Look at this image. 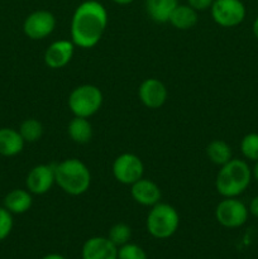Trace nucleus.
Listing matches in <instances>:
<instances>
[{
    "label": "nucleus",
    "mask_w": 258,
    "mask_h": 259,
    "mask_svg": "<svg viewBox=\"0 0 258 259\" xmlns=\"http://www.w3.org/2000/svg\"><path fill=\"white\" fill-rule=\"evenodd\" d=\"M109 17L105 7L96 0L81 3L71 19V40L82 50L98 45L108 27Z\"/></svg>",
    "instance_id": "nucleus-1"
},
{
    "label": "nucleus",
    "mask_w": 258,
    "mask_h": 259,
    "mask_svg": "<svg viewBox=\"0 0 258 259\" xmlns=\"http://www.w3.org/2000/svg\"><path fill=\"white\" fill-rule=\"evenodd\" d=\"M252 168L243 159L232 158L220 166L215 179V189L223 197H238L249 187Z\"/></svg>",
    "instance_id": "nucleus-2"
},
{
    "label": "nucleus",
    "mask_w": 258,
    "mask_h": 259,
    "mask_svg": "<svg viewBox=\"0 0 258 259\" xmlns=\"http://www.w3.org/2000/svg\"><path fill=\"white\" fill-rule=\"evenodd\" d=\"M55 176L56 185L71 196H81L90 189V169L77 158L63 159L55 164Z\"/></svg>",
    "instance_id": "nucleus-3"
},
{
    "label": "nucleus",
    "mask_w": 258,
    "mask_h": 259,
    "mask_svg": "<svg viewBox=\"0 0 258 259\" xmlns=\"http://www.w3.org/2000/svg\"><path fill=\"white\" fill-rule=\"evenodd\" d=\"M180 214L172 205L158 202L151 207L146 219L149 235L156 239H168L179 230Z\"/></svg>",
    "instance_id": "nucleus-4"
},
{
    "label": "nucleus",
    "mask_w": 258,
    "mask_h": 259,
    "mask_svg": "<svg viewBox=\"0 0 258 259\" xmlns=\"http://www.w3.org/2000/svg\"><path fill=\"white\" fill-rule=\"evenodd\" d=\"M103 101V93L98 86L83 83L71 91L67 99V105L73 116L89 119L100 110Z\"/></svg>",
    "instance_id": "nucleus-5"
},
{
    "label": "nucleus",
    "mask_w": 258,
    "mask_h": 259,
    "mask_svg": "<svg viewBox=\"0 0 258 259\" xmlns=\"http://www.w3.org/2000/svg\"><path fill=\"white\" fill-rule=\"evenodd\" d=\"M249 210L238 197H223L215 207V219L227 229H237L247 223Z\"/></svg>",
    "instance_id": "nucleus-6"
},
{
    "label": "nucleus",
    "mask_w": 258,
    "mask_h": 259,
    "mask_svg": "<svg viewBox=\"0 0 258 259\" xmlns=\"http://www.w3.org/2000/svg\"><path fill=\"white\" fill-rule=\"evenodd\" d=\"M111 172L119 184L132 186L143 177L144 164L137 154L121 153L114 159Z\"/></svg>",
    "instance_id": "nucleus-7"
},
{
    "label": "nucleus",
    "mask_w": 258,
    "mask_h": 259,
    "mask_svg": "<svg viewBox=\"0 0 258 259\" xmlns=\"http://www.w3.org/2000/svg\"><path fill=\"white\" fill-rule=\"evenodd\" d=\"M211 17L218 25L223 28H234L243 23L247 10L240 0H214Z\"/></svg>",
    "instance_id": "nucleus-8"
},
{
    "label": "nucleus",
    "mask_w": 258,
    "mask_h": 259,
    "mask_svg": "<svg viewBox=\"0 0 258 259\" xmlns=\"http://www.w3.org/2000/svg\"><path fill=\"white\" fill-rule=\"evenodd\" d=\"M57 20L48 10H35L25 18L23 23V32L29 39L42 40L50 37L55 30Z\"/></svg>",
    "instance_id": "nucleus-9"
},
{
    "label": "nucleus",
    "mask_w": 258,
    "mask_h": 259,
    "mask_svg": "<svg viewBox=\"0 0 258 259\" xmlns=\"http://www.w3.org/2000/svg\"><path fill=\"white\" fill-rule=\"evenodd\" d=\"M56 184L55 166L53 164H37L27 175L25 186L32 195H45Z\"/></svg>",
    "instance_id": "nucleus-10"
},
{
    "label": "nucleus",
    "mask_w": 258,
    "mask_h": 259,
    "mask_svg": "<svg viewBox=\"0 0 258 259\" xmlns=\"http://www.w3.org/2000/svg\"><path fill=\"white\" fill-rule=\"evenodd\" d=\"M138 96L141 103L148 109H159L164 105L168 98L166 85L158 78H146L142 81L138 89Z\"/></svg>",
    "instance_id": "nucleus-11"
},
{
    "label": "nucleus",
    "mask_w": 258,
    "mask_h": 259,
    "mask_svg": "<svg viewBox=\"0 0 258 259\" xmlns=\"http://www.w3.org/2000/svg\"><path fill=\"white\" fill-rule=\"evenodd\" d=\"M75 47L72 40L68 39H58L51 43L43 56L46 66L52 70H58L67 66L72 60Z\"/></svg>",
    "instance_id": "nucleus-12"
},
{
    "label": "nucleus",
    "mask_w": 258,
    "mask_h": 259,
    "mask_svg": "<svg viewBox=\"0 0 258 259\" xmlns=\"http://www.w3.org/2000/svg\"><path fill=\"white\" fill-rule=\"evenodd\" d=\"M82 259H118V247L108 237L89 238L81 249Z\"/></svg>",
    "instance_id": "nucleus-13"
},
{
    "label": "nucleus",
    "mask_w": 258,
    "mask_h": 259,
    "mask_svg": "<svg viewBox=\"0 0 258 259\" xmlns=\"http://www.w3.org/2000/svg\"><path fill=\"white\" fill-rule=\"evenodd\" d=\"M131 195L137 204L152 207L161 202L162 191L156 182L142 177L131 186Z\"/></svg>",
    "instance_id": "nucleus-14"
},
{
    "label": "nucleus",
    "mask_w": 258,
    "mask_h": 259,
    "mask_svg": "<svg viewBox=\"0 0 258 259\" xmlns=\"http://www.w3.org/2000/svg\"><path fill=\"white\" fill-rule=\"evenodd\" d=\"M25 142L19 131L13 128H0V156L14 157L24 149Z\"/></svg>",
    "instance_id": "nucleus-15"
},
{
    "label": "nucleus",
    "mask_w": 258,
    "mask_h": 259,
    "mask_svg": "<svg viewBox=\"0 0 258 259\" xmlns=\"http://www.w3.org/2000/svg\"><path fill=\"white\" fill-rule=\"evenodd\" d=\"M33 205V197L28 190L15 189L8 192L4 199V207L13 215H20L29 211Z\"/></svg>",
    "instance_id": "nucleus-16"
},
{
    "label": "nucleus",
    "mask_w": 258,
    "mask_h": 259,
    "mask_svg": "<svg viewBox=\"0 0 258 259\" xmlns=\"http://www.w3.org/2000/svg\"><path fill=\"white\" fill-rule=\"evenodd\" d=\"M179 5V0H146V12L153 22L164 24Z\"/></svg>",
    "instance_id": "nucleus-17"
},
{
    "label": "nucleus",
    "mask_w": 258,
    "mask_h": 259,
    "mask_svg": "<svg viewBox=\"0 0 258 259\" xmlns=\"http://www.w3.org/2000/svg\"><path fill=\"white\" fill-rule=\"evenodd\" d=\"M197 20H199V15L196 10L192 9L189 4H179L171 14L168 23H171L172 27L176 29L187 30L194 28L197 24Z\"/></svg>",
    "instance_id": "nucleus-18"
},
{
    "label": "nucleus",
    "mask_w": 258,
    "mask_h": 259,
    "mask_svg": "<svg viewBox=\"0 0 258 259\" xmlns=\"http://www.w3.org/2000/svg\"><path fill=\"white\" fill-rule=\"evenodd\" d=\"M67 133L71 141L77 144H86L93 138V125L89 119L73 116L67 125Z\"/></svg>",
    "instance_id": "nucleus-19"
},
{
    "label": "nucleus",
    "mask_w": 258,
    "mask_h": 259,
    "mask_svg": "<svg viewBox=\"0 0 258 259\" xmlns=\"http://www.w3.org/2000/svg\"><path fill=\"white\" fill-rule=\"evenodd\" d=\"M206 156L214 164L223 166L233 158V152L229 144L222 139L210 142L206 147Z\"/></svg>",
    "instance_id": "nucleus-20"
},
{
    "label": "nucleus",
    "mask_w": 258,
    "mask_h": 259,
    "mask_svg": "<svg viewBox=\"0 0 258 259\" xmlns=\"http://www.w3.org/2000/svg\"><path fill=\"white\" fill-rule=\"evenodd\" d=\"M18 131H19L20 136L24 139L25 143H35L42 138L45 129H43L42 123L38 119L28 118L22 121Z\"/></svg>",
    "instance_id": "nucleus-21"
},
{
    "label": "nucleus",
    "mask_w": 258,
    "mask_h": 259,
    "mask_svg": "<svg viewBox=\"0 0 258 259\" xmlns=\"http://www.w3.org/2000/svg\"><path fill=\"white\" fill-rule=\"evenodd\" d=\"M108 238L113 244L116 245V247H121V245L131 242V227H129L128 224H125V223H116V224H114L113 227L109 229Z\"/></svg>",
    "instance_id": "nucleus-22"
},
{
    "label": "nucleus",
    "mask_w": 258,
    "mask_h": 259,
    "mask_svg": "<svg viewBox=\"0 0 258 259\" xmlns=\"http://www.w3.org/2000/svg\"><path fill=\"white\" fill-rule=\"evenodd\" d=\"M240 152L248 161H258V133H248L240 141Z\"/></svg>",
    "instance_id": "nucleus-23"
},
{
    "label": "nucleus",
    "mask_w": 258,
    "mask_h": 259,
    "mask_svg": "<svg viewBox=\"0 0 258 259\" xmlns=\"http://www.w3.org/2000/svg\"><path fill=\"white\" fill-rule=\"evenodd\" d=\"M118 259H148L146 250L138 244L126 243L118 248Z\"/></svg>",
    "instance_id": "nucleus-24"
},
{
    "label": "nucleus",
    "mask_w": 258,
    "mask_h": 259,
    "mask_svg": "<svg viewBox=\"0 0 258 259\" xmlns=\"http://www.w3.org/2000/svg\"><path fill=\"white\" fill-rule=\"evenodd\" d=\"M13 227H14L13 214L8 211L4 206L0 207V242H3V240L9 237Z\"/></svg>",
    "instance_id": "nucleus-25"
},
{
    "label": "nucleus",
    "mask_w": 258,
    "mask_h": 259,
    "mask_svg": "<svg viewBox=\"0 0 258 259\" xmlns=\"http://www.w3.org/2000/svg\"><path fill=\"white\" fill-rule=\"evenodd\" d=\"M214 0H187V4L196 12H204L211 8Z\"/></svg>",
    "instance_id": "nucleus-26"
},
{
    "label": "nucleus",
    "mask_w": 258,
    "mask_h": 259,
    "mask_svg": "<svg viewBox=\"0 0 258 259\" xmlns=\"http://www.w3.org/2000/svg\"><path fill=\"white\" fill-rule=\"evenodd\" d=\"M248 210H249V214H252L253 217L258 219V195L254 196L250 201L249 206H248Z\"/></svg>",
    "instance_id": "nucleus-27"
},
{
    "label": "nucleus",
    "mask_w": 258,
    "mask_h": 259,
    "mask_svg": "<svg viewBox=\"0 0 258 259\" xmlns=\"http://www.w3.org/2000/svg\"><path fill=\"white\" fill-rule=\"evenodd\" d=\"M40 259H66V257H63L62 254H58V253H50V254H46L45 257Z\"/></svg>",
    "instance_id": "nucleus-28"
},
{
    "label": "nucleus",
    "mask_w": 258,
    "mask_h": 259,
    "mask_svg": "<svg viewBox=\"0 0 258 259\" xmlns=\"http://www.w3.org/2000/svg\"><path fill=\"white\" fill-rule=\"evenodd\" d=\"M252 177L258 182V161L254 162V166L252 168Z\"/></svg>",
    "instance_id": "nucleus-29"
},
{
    "label": "nucleus",
    "mask_w": 258,
    "mask_h": 259,
    "mask_svg": "<svg viewBox=\"0 0 258 259\" xmlns=\"http://www.w3.org/2000/svg\"><path fill=\"white\" fill-rule=\"evenodd\" d=\"M252 30H253V34H254V37L257 38V40H258V17L255 18L254 22H253Z\"/></svg>",
    "instance_id": "nucleus-30"
},
{
    "label": "nucleus",
    "mask_w": 258,
    "mask_h": 259,
    "mask_svg": "<svg viewBox=\"0 0 258 259\" xmlns=\"http://www.w3.org/2000/svg\"><path fill=\"white\" fill-rule=\"evenodd\" d=\"M111 2H114L115 4H119V5H128V4H132L134 0H111Z\"/></svg>",
    "instance_id": "nucleus-31"
}]
</instances>
